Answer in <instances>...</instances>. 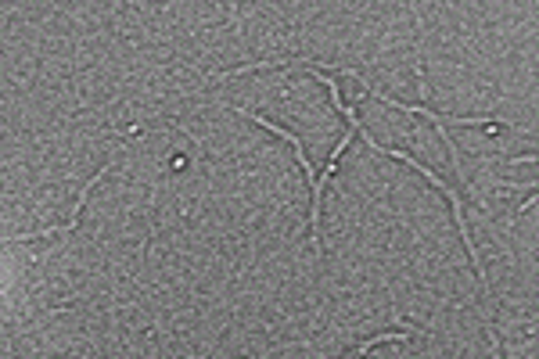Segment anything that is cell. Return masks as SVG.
Masks as SVG:
<instances>
[{
	"label": "cell",
	"mask_w": 539,
	"mask_h": 359,
	"mask_svg": "<svg viewBox=\"0 0 539 359\" xmlns=\"http://www.w3.org/2000/svg\"><path fill=\"white\" fill-rule=\"evenodd\" d=\"M403 338H407V331H385V334H374V338H367V342L356 345V349L349 352V356H345V359H363V356H367V352L378 349V345H385V342H403Z\"/></svg>",
	"instance_id": "3"
},
{
	"label": "cell",
	"mask_w": 539,
	"mask_h": 359,
	"mask_svg": "<svg viewBox=\"0 0 539 359\" xmlns=\"http://www.w3.org/2000/svg\"><path fill=\"white\" fill-rule=\"evenodd\" d=\"M356 137V130H349L342 137V141L335 144V151H331V158H327V166H324V173L317 176V184H313V209H310V234H313V248H317V255H320V198H324V187H327V180H331V173L338 169V158L345 155V148H349V141Z\"/></svg>",
	"instance_id": "2"
},
{
	"label": "cell",
	"mask_w": 539,
	"mask_h": 359,
	"mask_svg": "<svg viewBox=\"0 0 539 359\" xmlns=\"http://www.w3.org/2000/svg\"><path fill=\"white\" fill-rule=\"evenodd\" d=\"M108 166H112V162H108ZM108 166H101L98 173L90 176L87 180V187H83L80 191V198H76V205H72V216L65 219L62 227H47V230H33V234H18V237H4V241H0V245H26V241H40V237H65L69 234L72 227H76V219H80V212H83V205H87V194L94 191V187H98V180L101 176L108 173Z\"/></svg>",
	"instance_id": "1"
}]
</instances>
